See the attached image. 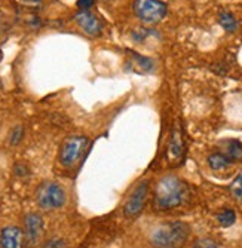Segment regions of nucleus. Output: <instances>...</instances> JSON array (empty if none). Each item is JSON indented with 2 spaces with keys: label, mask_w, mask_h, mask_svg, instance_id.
<instances>
[{
  "label": "nucleus",
  "mask_w": 242,
  "mask_h": 248,
  "mask_svg": "<svg viewBox=\"0 0 242 248\" xmlns=\"http://www.w3.org/2000/svg\"><path fill=\"white\" fill-rule=\"evenodd\" d=\"M24 232L16 226H6L0 232V248H24Z\"/></svg>",
  "instance_id": "9"
},
{
  "label": "nucleus",
  "mask_w": 242,
  "mask_h": 248,
  "mask_svg": "<svg viewBox=\"0 0 242 248\" xmlns=\"http://www.w3.org/2000/svg\"><path fill=\"white\" fill-rule=\"evenodd\" d=\"M27 2H34V3H39L40 0H27Z\"/></svg>",
  "instance_id": "22"
},
{
  "label": "nucleus",
  "mask_w": 242,
  "mask_h": 248,
  "mask_svg": "<svg viewBox=\"0 0 242 248\" xmlns=\"http://www.w3.org/2000/svg\"><path fill=\"white\" fill-rule=\"evenodd\" d=\"M75 19L79 27L90 36H98L103 30L101 21L91 12V11H80L75 15Z\"/></svg>",
  "instance_id": "8"
},
{
  "label": "nucleus",
  "mask_w": 242,
  "mask_h": 248,
  "mask_svg": "<svg viewBox=\"0 0 242 248\" xmlns=\"http://www.w3.org/2000/svg\"><path fill=\"white\" fill-rule=\"evenodd\" d=\"M48 248H62L64 247V242L62 241H60V239H55V241H51V242H48V245H46Z\"/></svg>",
  "instance_id": "20"
},
{
  "label": "nucleus",
  "mask_w": 242,
  "mask_h": 248,
  "mask_svg": "<svg viewBox=\"0 0 242 248\" xmlns=\"http://www.w3.org/2000/svg\"><path fill=\"white\" fill-rule=\"evenodd\" d=\"M36 202L45 211L57 210L65 204V192L58 183H43L36 192Z\"/></svg>",
  "instance_id": "3"
},
{
  "label": "nucleus",
  "mask_w": 242,
  "mask_h": 248,
  "mask_svg": "<svg viewBox=\"0 0 242 248\" xmlns=\"http://www.w3.org/2000/svg\"><path fill=\"white\" fill-rule=\"evenodd\" d=\"M230 162H242V143L238 140L226 141V153Z\"/></svg>",
  "instance_id": "13"
},
{
  "label": "nucleus",
  "mask_w": 242,
  "mask_h": 248,
  "mask_svg": "<svg viewBox=\"0 0 242 248\" xmlns=\"http://www.w3.org/2000/svg\"><path fill=\"white\" fill-rule=\"evenodd\" d=\"M168 153H169V157L171 159H180L182 155H183V141H182V137L179 131H175L171 137V141H169V146H168Z\"/></svg>",
  "instance_id": "12"
},
{
  "label": "nucleus",
  "mask_w": 242,
  "mask_h": 248,
  "mask_svg": "<svg viewBox=\"0 0 242 248\" xmlns=\"http://www.w3.org/2000/svg\"><path fill=\"white\" fill-rule=\"evenodd\" d=\"M199 244H201L202 248H220L214 241H210V239H204V241H201Z\"/></svg>",
  "instance_id": "19"
},
{
  "label": "nucleus",
  "mask_w": 242,
  "mask_h": 248,
  "mask_svg": "<svg viewBox=\"0 0 242 248\" xmlns=\"http://www.w3.org/2000/svg\"><path fill=\"white\" fill-rule=\"evenodd\" d=\"M187 196V186L175 175H166L161 178L156 190L155 199H153V207L159 211L171 210L182 205Z\"/></svg>",
  "instance_id": "1"
},
{
  "label": "nucleus",
  "mask_w": 242,
  "mask_h": 248,
  "mask_svg": "<svg viewBox=\"0 0 242 248\" xmlns=\"http://www.w3.org/2000/svg\"><path fill=\"white\" fill-rule=\"evenodd\" d=\"M23 135H24V128L23 126H15L9 135V141L11 144H18L21 140H23Z\"/></svg>",
  "instance_id": "17"
},
{
  "label": "nucleus",
  "mask_w": 242,
  "mask_h": 248,
  "mask_svg": "<svg viewBox=\"0 0 242 248\" xmlns=\"http://www.w3.org/2000/svg\"><path fill=\"white\" fill-rule=\"evenodd\" d=\"M88 147V139L82 137V135H75V137L67 139L62 146H61V152H60V161L64 167H73L80 157L83 156V153L86 152Z\"/></svg>",
  "instance_id": "5"
},
{
  "label": "nucleus",
  "mask_w": 242,
  "mask_h": 248,
  "mask_svg": "<svg viewBox=\"0 0 242 248\" xmlns=\"http://www.w3.org/2000/svg\"><path fill=\"white\" fill-rule=\"evenodd\" d=\"M229 190H230V195L233 196V199L242 201V171L235 177V180L232 182Z\"/></svg>",
  "instance_id": "16"
},
{
  "label": "nucleus",
  "mask_w": 242,
  "mask_h": 248,
  "mask_svg": "<svg viewBox=\"0 0 242 248\" xmlns=\"http://www.w3.org/2000/svg\"><path fill=\"white\" fill-rule=\"evenodd\" d=\"M95 3V0H77V8L80 11H90Z\"/></svg>",
  "instance_id": "18"
},
{
  "label": "nucleus",
  "mask_w": 242,
  "mask_h": 248,
  "mask_svg": "<svg viewBox=\"0 0 242 248\" xmlns=\"http://www.w3.org/2000/svg\"><path fill=\"white\" fill-rule=\"evenodd\" d=\"M0 88H2V80H0Z\"/></svg>",
  "instance_id": "24"
},
{
  "label": "nucleus",
  "mask_w": 242,
  "mask_h": 248,
  "mask_svg": "<svg viewBox=\"0 0 242 248\" xmlns=\"http://www.w3.org/2000/svg\"><path fill=\"white\" fill-rule=\"evenodd\" d=\"M190 229L183 221H169L153 231L150 241L156 248H182L187 241Z\"/></svg>",
  "instance_id": "2"
},
{
  "label": "nucleus",
  "mask_w": 242,
  "mask_h": 248,
  "mask_svg": "<svg viewBox=\"0 0 242 248\" xmlns=\"http://www.w3.org/2000/svg\"><path fill=\"white\" fill-rule=\"evenodd\" d=\"M147 196H149V185L146 182H143L133 190V193L129 195L126 204H125V208H123L125 216L131 217V218L138 216L146 205Z\"/></svg>",
  "instance_id": "6"
},
{
  "label": "nucleus",
  "mask_w": 242,
  "mask_h": 248,
  "mask_svg": "<svg viewBox=\"0 0 242 248\" xmlns=\"http://www.w3.org/2000/svg\"><path fill=\"white\" fill-rule=\"evenodd\" d=\"M136 15L147 24H156L166 15V5L161 0H136Z\"/></svg>",
  "instance_id": "4"
},
{
  "label": "nucleus",
  "mask_w": 242,
  "mask_h": 248,
  "mask_svg": "<svg viewBox=\"0 0 242 248\" xmlns=\"http://www.w3.org/2000/svg\"><path fill=\"white\" fill-rule=\"evenodd\" d=\"M129 58L126 61V67L125 70L128 72H134V73H138V75H146V73H150L153 69H155V62L153 60L147 58V57H143L137 52H133L129 51L128 52Z\"/></svg>",
  "instance_id": "10"
},
{
  "label": "nucleus",
  "mask_w": 242,
  "mask_h": 248,
  "mask_svg": "<svg viewBox=\"0 0 242 248\" xmlns=\"http://www.w3.org/2000/svg\"><path fill=\"white\" fill-rule=\"evenodd\" d=\"M193 248H202L201 245H197V247H193Z\"/></svg>",
  "instance_id": "23"
},
{
  "label": "nucleus",
  "mask_w": 242,
  "mask_h": 248,
  "mask_svg": "<svg viewBox=\"0 0 242 248\" xmlns=\"http://www.w3.org/2000/svg\"><path fill=\"white\" fill-rule=\"evenodd\" d=\"M230 159L225 155V153H220V152H215L212 155L208 156V165L211 167V170L214 171H220V170H225L230 165Z\"/></svg>",
  "instance_id": "11"
},
{
  "label": "nucleus",
  "mask_w": 242,
  "mask_h": 248,
  "mask_svg": "<svg viewBox=\"0 0 242 248\" xmlns=\"http://www.w3.org/2000/svg\"><path fill=\"white\" fill-rule=\"evenodd\" d=\"M218 22H220V26H222L229 33L236 31V29H238V21H236V18L230 12H227V11H225V12H222V14L218 15Z\"/></svg>",
  "instance_id": "14"
},
{
  "label": "nucleus",
  "mask_w": 242,
  "mask_h": 248,
  "mask_svg": "<svg viewBox=\"0 0 242 248\" xmlns=\"http://www.w3.org/2000/svg\"><path fill=\"white\" fill-rule=\"evenodd\" d=\"M24 226H26V238L29 241L30 245H36L42 235H43V220L39 214L36 213H31V214H27L26 216V220H24Z\"/></svg>",
  "instance_id": "7"
},
{
  "label": "nucleus",
  "mask_w": 242,
  "mask_h": 248,
  "mask_svg": "<svg viewBox=\"0 0 242 248\" xmlns=\"http://www.w3.org/2000/svg\"><path fill=\"white\" fill-rule=\"evenodd\" d=\"M217 220H218V223H220V226H223V228H229V226H232V224L235 223V220H236V214H235V211L233 210H225V211H222L218 216H217Z\"/></svg>",
  "instance_id": "15"
},
{
  "label": "nucleus",
  "mask_w": 242,
  "mask_h": 248,
  "mask_svg": "<svg viewBox=\"0 0 242 248\" xmlns=\"http://www.w3.org/2000/svg\"><path fill=\"white\" fill-rule=\"evenodd\" d=\"M16 171H29V170L23 165H16ZM18 175H26V172H18Z\"/></svg>",
  "instance_id": "21"
}]
</instances>
